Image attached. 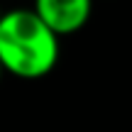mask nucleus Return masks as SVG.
Returning a JSON list of instances; mask_svg holds the SVG:
<instances>
[{
    "instance_id": "obj_1",
    "label": "nucleus",
    "mask_w": 132,
    "mask_h": 132,
    "mask_svg": "<svg viewBox=\"0 0 132 132\" xmlns=\"http://www.w3.org/2000/svg\"><path fill=\"white\" fill-rule=\"evenodd\" d=\"M59 39L32 7L5 10L0 22V66L15 78H44L59 64Z\"/></svg>"
},
{
    "instance_id": "obj_2",
    "label": "nucleus",
    "mask_w": 132,
    "mask_h": 132,
    "mask_svg": "<svg viewBox=\"0 0 132 132\" xmlns=\"http://www.w3.org/2000/svg\"><path fill=\"white\" fill-rule=\"evenodd\" d=\"M32 10L56 37H69L88 24L93 0H34Z\"/></svg>"
},
{
    "instance_id": "obj_3",
    "label": "nucleus",
    "mask_w": 132,
    "mask_h": 132,
    "mask_svg": "<svg viewBox=\"0 0 132 132\" xmlns=\"http://www.w3.org/2000/svg\"><path fill=\"white\" fill-rule=\"evenodd\" d=\"M3 15H5V10H3V7H0V22H3Z\"/></svg>"
},
{
    "instance_id": "obj_4",
    "label": "nucleus",
    "mask_w": 132,
    "mask_h": 132,
    "mask_svg": "<svg viewBox=\"0 0 132 132\" xmlns=\"http://www.w3.org/2000/svg\"><path fill=\"white\" fill-rule=\"evenodd\" d=\"M3 73H5V71H3V66H0V78H3Z\"/></svg>"
}]
</instances>
